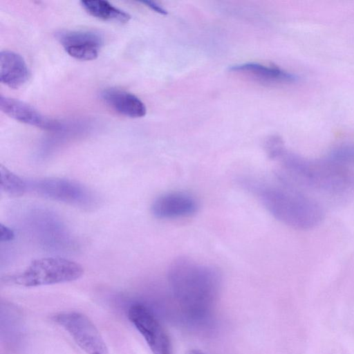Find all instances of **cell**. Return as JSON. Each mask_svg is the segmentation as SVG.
Here are the masks:
<instances>
[{"instance_id":"obj_10","label":"cell","mask_w":354,"mask_h":354,"mask_svg":"<svg viewBox=\"0 0 354 354\" xmlns=\"http://www.w3.org/2000/svg\"><path fill=\"white\" fill-rule=\"evenodd\" d=\"M0 109L9 117L19 122L46 130H56L60 124L42 115L31 105L12 97L0 96Z\"/></svg>"},{"instance_id":"obj_12","label":"cell","mask_w":354,"mask_h":354,"mask_svg":"<svg viewBox=\"0 0 354 354\" xmlns=\"http://www.w3.org/2000/svg\"><path fill=\"white\" fill-rule=\"evenodd\" d=\"M101 97L104 102L118 113L132 118L145 115V104L136 95L116 88L103 90Z\"/></svg>"},{"instance_id":"obj_16","label":"cell","mask_w":354,"mask_h":354,"mask_svg":"<svg viewBox=\"0 0 354 354\" xmlns=\"http://www.w3.org/2000/svg\"><path fill=\"white\" fill-rule=\"evenodd\" d=\"M326 157L341 166L353 170L354 143L337 145L330 150Z\"/></svg>"},{"instance_id":"obj_13","label":"cell","mask_w":354,"mask_h":354,"mask_svg":"<svg viewBox=\"0 0 354 354\" xmlns=\"http://www.w3.org/2000/svg\"><path fill=\"white\" fill-rule=\"evenodd\" d=\"M229 71L247 75L263 82H292L297 77L275 66H266L258 63H245L231 66Z\"/></svg>"},{"instance_id":"obj_5","label":"cell","mask_w":354,"mask_h":354,"mask_svg":"<svg viewBox=\"0 0 354 354\" xmlns=\"http://www.w3.org/2000/svg\"><path fill=\"white\" fill-rule=\"evenodd\" d=\"M86 354H109L108 347L93 322L76 311H64L53 317Z\"/></svg>"},{"instance_id":"obj_15","label":"cell","mask_w":354,"mask_h":354,"mask_svg":"<svg viewBox=\"0 0 354 354\" xmlns=\"http://www.w3.org/2000/svg\"><path fill=\"white\" fill-rule=\"evenodd\" d=\"M0 187L5 193L13 196H20L28 192L27 180L2 165L0 166Z\"/></svg>"},{"instance_id":"obj_17","label":"cell","mask_w":354,"mask_h":354,"mask_svg":"<svg viewBox=\"0 0 354 354\" xmlns=\"http://www.w3.org/2000/svg\"><path fill=\"white\" fill-rule=\"evenodd\" d=\"M15 237L14 231L8 226L0 224V241L1 242H8L12 241Z\"/></svg>"},{"instance_id":"obj_2","label":"cell","mask_w":354,"mask_h":354,"mask_svg":"<svg viewBox=\"0 0 354 354\" xmlns=\"http://www.w3.org/2000/svg\"><path fill=\"white\" fill-rule=\"evenodd\" d=\"M167 279L174 299L189 319L202 321L209 317L221 284L216 268L180 257L169 265Z\"/></svg>"},{"instance_id":"obj_9","label":"cell","mask_w":354,"mask_h":354,"mask_svg":"<svg viewBox=\"0 0 354 354\" xmlns=\"http://www.w3.org/2000/svg\"><path fill=\"white\" fill-rule=\"evenodd\" d=\"M198 204L189 194L171 192L161 194L152 203V214L160 219H175L187 217L195 214Z\"/></svg>"},{"instance_id":"obj_14","label":"cell","mask_w":354,"mask_h":354,"mask_svg":"<svg viewBox=\"0 0 354 354\" xmlns=\"http://www.w3.org/2000/svg\"><path fill=\"white\" fill-rule=\"evenodd\" d=\"M80 3L90 15L102 21L124 24L131 19L129 14L113 6L106 1L86 0L82 1Z\"/></svg>"},{"instance_id":"obj_18","label":"cell","mask_w":354,"mask_h":354,"mask_svg":"<svg viewBox=\"0 0 354 354\" xmlns=\"http://www.w3.org/2000/svg\"><path fill=\"white\" fill-rule=\"evenodd\" d=\"M142 3L146 5L149 8H150L151 10H154L155 12L160 13L161 15H165L167 14V11L164 9L162 7L157 4L156 2L151 1H141Z\"/></svg>"},{"instance_id":"obj_1","label":"cell","mask_w":354,"mask_h":354,"mask_svg":"<svg viewBox=\"0 0 354 354\" xmlns=\"http://www.w3.org/2000/svg\"><path fill=\"white\" fill-rule=\"evenodd\" d=\"M275 176V182L251 176H241L237 180L243 189L254 196L281 223L301 230L319 225L325 214L322 205L277 174Z\"/></svg>"},{"instance_id":"obj_7","label":"cell","mask_w":354,"mask_h":354,"mask_svg":"<svg viewBox=\"0 0 354 354\" xmlns=\"http://www.w3.org/2000/svg\"><path fill=\"white\" fill-rule=\"evenodd\" d=\"M128 318L153 354H171L169 336L154 313L142 303L131 305Z\"/></svg>"},{"instance_id":"obj_6","label":"cell","mask_w":354,"mask_h":354,"mask_svg":"<svg viewBox=\"0 0 354 354\" xmlns=\"http://www.w3.org/2000/svg\"><path fill=\"white\" fill-rule=\"evenodd\" d=\"M28 191L54 201L80 207H90L95 198L92 192L78 183L60 178L27 180Z\"/></svg>"},{"instance_id":"obj_19","label":"cell","mask_w":354,"mask_h":354,"mask_svg":"<svg viewBox=\"0 0 354 354\" xmlns=\"http://www.w3.org/2000/svg\"><path fill=\"white\" fill-rule=\"evenodd\" d=\"M187 354H205L203 352L198 350H192L188 352Z\"/></svg>"},{"instance_id":"obj_8","label":"cell","mask_w":354,"mask_h":354,"mask_svg":"<svg viewBox=\"0 0 354 354\" xmlns=\"http://www.w3.org/2000/svg\"><path fill=\"white\" fill-rule=\"evenodd\" d=\"M56 37L69 55L82 61L96 59L104 43L102 36L91 30H65Z\"/></svg>"},{"instance_id":"obj_4","label":"cell","mask_w":354,"mask_h":354,"mask_svg":"<svg viewBox=\"0 0 354 354\" xmlns=\"http://www.w3.org/2000/svg\"><path fill=\"white\" fill-rule=\"evenodd\" d=\"M84 273L78 263L62 257H44L32 261L22 272L7 276L6 283L24 287H36L70 282Z\"/></svg>"},{"instance_id":"obj_3","label":"cell","mask_w":354,"mask_h":354,"mask_svg":"<svg viewBox=\"0 0 354 354\" xmlns=\"http://www.w3.org/2000/svg\"><path fill=\"white\" fill-rule=\"evenodd\" d=\"M274 160L279 162L282 169L276 173L303 192L310 190L330 197L354 194V170L327 157L307 158L284 147Z\"/></svg>"},{"instance_id":"obj_11","label":"cell","mask_w":354,"mask_h":354,"mask_svg":"<svg viewBox=\"0 0 354 354\" xmlns=\"http://www.w3.org/2000/svg\"><path fill=\"white\" fill-rule=\"evenodd\" d=\"M29 77L27 64L19 54L10 50L1 52L0 80L3 84L17 89L26 84Z\"/></svg>"}]
</instances>
